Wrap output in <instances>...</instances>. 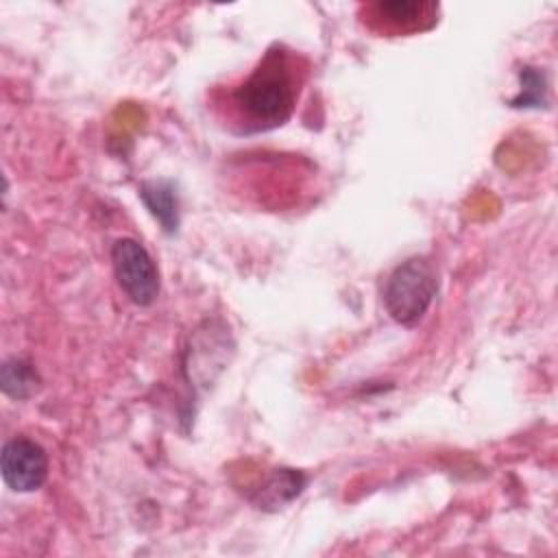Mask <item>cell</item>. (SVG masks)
Masks as SVG:
<instances>
[{
  "instance_id": "1",
  "label": "cell",
  "mask_w": 558,
  "mask_h": 558,
  "mask_svg": "<svg viewBox=\"0 0 558 558\" xmlns=\"http://www.w3.org/2000/svg\"><path fill=\"white\" fill-rule=\"evenodd\" d=\"M310 74L307 54L275 41L246 74L214 85L207 109L222 131L238 137L275 131L294 116Z\"/></svg>"
},
{
  "instance_id": "2",
  "label": "cell",
  "mask_w": 558,
  "mask_h": 558,
  "mask_svg": "<svg viewBox=\"0 0 558 558\" xmlns=\"http://www.w3.org/2000/svg\"><path fill=\"white\" fill-rule=\"evenodd\" d=\"M438 290V277L425 257H410L401 262L384 286V305L392 320L401 325H416L429 310Z\"/></svg>"
},
{
  "instance_id": "3",
  "label": "cell",
  "mask_w": 558,
  "mask_h": 558,
  "mask_svg": "<svg viewBox=\"0 0 558 558\" xmlns=\"http://www.w3.org/2000/svg\"><path fill=\"white\" fill-rule=\"evenodd\" d=\"M355 17L375 37H412L438 24L440 4L434 0H368L355 7Z\"/></svg>"
},
{
  "instance_id": "4",
  "label": "cell",
  "mask_w": 558,
  "mask_h": 558,
  "mask_svg": "<svg viewBox=\"0 0 558 558\" xmlns=\"http://www.w3.org/2000/svg\"><path fill=\"white\" fill-rule=\"evenodd\" d=\"M113 275L120 290L135 305H150L159 294V272L150 253L133 238H120L111 246Z\"/></svg>"
},
{
  "instance_id": "5",
  "label": "cell",
  "mask_w": 558,
  "mask_h": 558,
  "mask_svg": "<svg viewBox=\"0 0 558 558\" xmlns=\"http://www.w3.org/2000/svg\"><path fill=\"white\" fill-rule=\"evenodd\" d=\"M0 471L11 490L33 493L48 480V456L39 442L17 436L4 442L0 453Z\"/></svg>"
},
{
  "instance_id": "6",
  "label": "cell",
  "mask_w": 558,
  "mask_h": 558,
  "mask_svg": "<svg viewBox=\"0 0 558 558\" xmlns=\"http://www.w3.org/2000/svg\"><path fill=\"white\" fill-rule=\"evenodd\" d=\"M307 477L294 469H275L248 499L264 510H277L283 504L292 501L305 488Z\"/></svg>"
},
{
  "instance_id": "7",
  "label": "cell",
  "mask_w": 558,
  "mask_h": 558,
  "mask_svg": "<svg viewBox=\"0 0 558 558\" xmlns=\"http://www.w3.org/2000/svg\"><path fill=\"white\" fill-rule=\"evenodd\" d=\"M140 198L148 211L159 220L166 233H174L179 227V198L170 181H144L140 185Z\"/></svg>"
},
{
  "instance_id": "8",
  "label": "cell",
  "mask_w": 558,
  "mask_h": 558,
  "mask_svg": "<svg viewBox=\"0 0 558 558\" xmlns=\"http://www.w3.org/2000/svg\"><path fill=\"white\" fill-rule=\"evenodd\" d=\"M2 390L13 397V399H26L31 395H35V390L39 388V377L33 371V366L24 360H7L2 364Z\"/></svg>"
},
{
  "instance_id": "9",
  "label": "cell",
  "mask_w": 558,
  "mask_h": 558,
  "mask_svg": "<svg viewBox=\"0 0 558 558\" xmlns=\"http://www.w3.org/2000/svg\"><path fill=\"white\" fill-rule=\"evenodd\" d=\"M521 78V92L517 98L510 100L512 107H545L547 105V78L538 68L523 65L519 72Z\"/></svg>"
}]
</instances>
